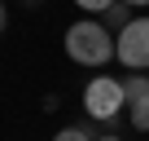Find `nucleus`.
Masks as SVG:
<instances>
[{
    "mask_svg": "<svg viewBox=\"0 0 149 141\" xmlns=\"http://www.w3.org/2000/svg\"><path fill=\"white\" fill-rule=\"evenodd\" d=\"M66 53H70L74 62H84V66H105L110 57H118V35H114L105 22L84 18V22H74V27L66 31Z\"/></svg>",
    "mask_w": 149,
    "mask_h": 141,
    "instance_id": "nucleus-1",
    "label": "nucleus"
},
{
    "mask_svg": "<svg viewBox=\"0 0 149 141\" xmlns=\"http://www.w3.org/2000/svg\"><path fill=\"white\" fill-rule=\"evenodd\" d=\"M123 102H127V93H123V80H114V75H97L84 88V110L92 119H114L123 110Z\"/></svg>",
    "mask_w": 149,
    "mask_h": 141,
    "instance_id": "nucleus-2",
    "label": "nucleus"
},
{
    "mask_svg": "<svg viewBox=\"0 0 149 141\" xmlns=\"http://www.w3.org/2000/svg\"><path fill=\"white\" fill-rule=\"evenodd\" d=\"M118 62L132 66V70L149 66V18H132L118 31Z\"/></svg>",
    "mask_w": 149,
    "mask_h": 141,
    "instance_id": "nucleus-3",
    "label": "nucleus"
},
{
    "mask_svg": "<svg viewBox=\"0 0 149 141\" xmlns=\"http://www.w3.org/2000/svg\"><path fill=\"white\" fill-rule=\"evenodd\" d=\"M132 9H136V5H127V0H114V5L105 9V27H110V31H123V27L132 22Z\"/></svg>",
    "mask_w": 149,
    "mask_h": 141,
    "instance_id": "nucleus-4",
    "label": "nucleus"
},
{
    "mask_svg": "<svg viewBox=\"0 0 149 141\" xmlns=\"http://www.w3.org/2000/svg\"><path fill=\"white\" fill-rule=\"evenodd\" d=\"M127 119H132L136 132H149V93L136 97V102H127Z\"/></svg>",
    "mask_w": 149,
    "mask_h": 141,
    "instance_id": "nucleus-5",
    "label": "nucleus"
},
{
    "mask_svg": "<svg viewBox=\"0 0 149 141\" xmlns=\"http://www.w3.org/2000/svg\"><path fill=\"white\" fill-rule=\"evenodd\" d=\"M123 93H127V102H136V97H145V93H149V80H145V75H127Z\"/></svg>",
    "mask_w": 149,
    "mask_h": 141,
    "instance_id": "nucleus-6",
    "label": "nucleus"
},
{
    "mask_svg": "<svg viewBox=\"0 0 149 141\" xmlns=\"http://www.w3.org/2000/svg\"><path fill=\"white\" fill-rule=\"evenodd\" d=\"M53 141H92V137H88L84 128H61V132H57Z\"/></svg>",
    "mask_w": 149,
    "mask_h": 141,
    "instance_id": "nucleus-7",
    "label": "nucleus"
},
{
    "mask_svg": "<svg viewBox=\"0 0 149 141\" xmlns=\"http://www.w3.org/2000/svg\"><path fill=\"white\" fill-rule=\"evenodd\" d=\"M74 5H79V9H88V13H105L114 0H74Z\"/></svg>",
    "mask_w": 149,
    "mask_h": 141,
    "instance_id": "nucleus-8",
    "label": "nucleus"
},
{
    "mask_svg": "<svg viewBox=\"0 0 149 141\" xmlns=\"http://www.w3.org/2000/svg\"><path fill=\"white\" fill-rule=\"evenodd\" d=\"M9 27V13H5V5H0V31H5Z\"/></svg>",
    "mask_w": 149,
    "mask_h": 141,
    "instance_id": "nucleus-9",
    "label": "nucleus"
},
{
    "mask_svg": "<svg viewBox=\"0 0 149 141\" xmlns=\"http://www.w3.org/2000/svg\"><path fill=\"white\" fill-rule=\"evenodd\" d=\"M22 5H26V9H40V5H44V0H22Z\"/></svg>",
    "mask_w": 149,
    "mask_h": 141,
    "instance_id": "nucleus-10",
    "label": "nucleus"
},
{
    "mask_svg": "<svg viewBox=\"0 0 149 141\" xmlns=\"http://www.w3.org/2000/svg\"><path fill=\"white\" fill-rule=\"evenodd\" d=\"M127 5H136V9H140V5H149V0H127Z\"/></svg>",
    "mask_w": 149,
    "mask_h": 141,
    "instance_id": "nucleus-11",
    "label": "nucleus"
},
{
    "mask_svg": "<svg viewBox=\"0 0 149 141\" xmlns=\"http://www.w3.org/2000/svg\"><path fill=\"white\" fill-rule=\"evenodd\" d=\"M97 141H118V137H97Z\"/></svg>",
    "mask_w": 149,
    "mask_h": 141,
    "instance_id": "nucleus-12",
    "label": "nucleus"
}]
</instances>
